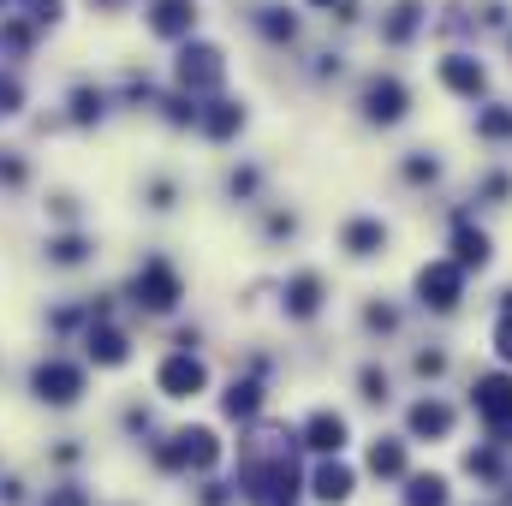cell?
<instances>
[{"mask_svg": "<svg viewBox=\"0 0 512 506\" xmlns=\"http://www.w3.org/2000/svg\"><path fill=\"white\" fill-rule=\"evenodd\" d=\"M221 84H227V54H221L215 42H203V36L173 42V90L209 96V90H221Z\"/></svg>", "mask_w": 512, "mask_h": 506, "instance_id": "6da1fadb", "label": "cell"}, {"mask_svg": "<svg viewBox=\"0 0 512 506\" xmlns=\"http://www.w3.org/2000/svg\"><path fill=\"white\" fill-rule=\"evenodd\" d=\"M108 114H114V90H102L96 78H72V84H66V96H60V120H66L72 131L108 126Z\"/></svg>", "mask_w": 512, "mask_h": 506, "instance_id": "7a4b0ae2", "label": "cell"}, {"mask_svg": "<svg viewBox=\"0 0 512 506\" xmlns=\"http://www.w3.org/2000/svg\"><path fill=\"white\" fill-rule=\"evenodd\" d=\"M143 6V36H155V42H185V36H197V0H137Z\"/></svg>", "mask_w": 512, "mask_h": 506, "instance_id": "3957f363", "label": "cell"}, {"mask_svg": "<svg viewBox=\"0 0 512 506\" xmlns=\"http://www.w3.org/2000/svg\"><path fill=\"white\" fill-rule=\"evenodd\" d=\"M30 393H36L42 405H78V393H84V370L66 364V358H48V364L30 370Z\"/></svg>", "mask_w": 512, "mask_h": 506, "instance_id": "277c9868", "label": "cell"}, {"mask_svg": "<svg viewBox=\"0 0 512 506\" xmlns=\"http://www.w3.org/2000/svg\"><path fill=\"white\" fill-rule=\"evenodd\" d=\"M36 48H42V30L24 12H0V60L24 66V60H36Z\"/></svg>", "mask_w": 512, "mask_h": 506, "instance_id": "5b68a950", "label": "cell"}, {"mask_svg": "<svg viewBox=\"0 0 512 506\" xmlns=\"http://www.w3.org/2000/svg\"><path fill=\"white\" fill-rule=\"evenodd\" d=\"M131 292H137V304H149V310H173L179 280H173V268H167V262H149V268L131 280Z\"/></svg>", "mask_w": 512, "mask_h": 506, "instance_id": "8992f818", "label": "cell"}, {"mask_svg": "<svg viewBox=\"0 0 512 506\" xmlns=\"http://www.w3.org/2000/svg\"><path fill=\"white\" fill-rule=\"evenodd\" d=\"M24 108H30V78H24V66L0 60V126H18Z\"/></svg>", "mask_w": 512, "mask_h": 506, "instance_id": "52a82bcc", "label": "cell"}, {"mask_svg": "<svg viewBox=\"0 0 512 506\" xmlns=\"http://www.w3.org/2000/svg\"><path fill=\"white\" fill-rule=\"evenodd\" d=\"M364 108H370V120H399L405 114V84L399 78H376L364 90Z\"/></svg>", "mask_w": 512, "mask_h": 506, "instance_id": "ba28073f", "label": "cell"}, {"mask_svg": "<svg viewBox=\"0 0 512 506\" xmlns=\"http://www.w3.org/2000/svg\"><path fill=\"white\" fill-rule=\"evenodd\" d=\"M12 12H24L42 36H54V30H66V18H72V0H18Z\"/></svg>", "mask_w": 512, "mask_h": 506, "instance_id": "9c48e42d", "label": "cell"}, {"mask_svg": "<svg viewBox=\"0 0 512 506\" xmlns=\"http://www.w3.org/2000/svg\"><path fill=\"white\" fill-rule=\"evenodd\" d=\"M197 126L209 131V137H233V131L245 126V108L239 102H209V108H197Z\"/></svg>", "mask_w": 512, "mask_h": 506, "instance_id": "30bf717a", "label": "cell"}, {"mask_svg": "<svg viewBox=\"0 0 512 506\" xmlns=\"http://www.w3.org/2000/svg\"><path fill=\"white\" fill-rule=\"evenodd\" d=\"M197 387H203V370H197L191 358H173V364H161V393L185 399V393H197Z\"/></svg>", "mask_w": 512, "mask_h": 506, "instance_id": "8fae6325", "label": "cell"}, {"mask_svg": "<svg viewBox=\"0 0 512 506\" xmlns=\"http://www.w3.org/2000/svg\"><path fill=\"white\" fill-rule=\"evenodd\" d=\"M441 78H447L453 90H465V96L483 90V66H477L471 54H447V60H441Z\"/></svg>", "mask_w": 512, "mask_h": 506, "instance_id": "7c38bea8", "label": "cell"}, {"mask_svg": "<svg viewBox=\"0 0 512 506\" xmlns=\"http://www.w3.org/2000/svg\"><path fill=\"white\" fill-rule=\"evenodd\" d=\"M90 358L96 364H126V334L120 328H90Z\"/></svg>", "mask_w": 512, "mask_h": 506, "instance_id": "4fadbf2b", "label": "cell"}, {"mask_svg": "<svg viewBox=\"0 0 512 506\" xmlns=\"http://www.w3.org/2000/svg\"><path fill=\"white\" fill-rule=\"evenodd\" d=\"M48 256H54L60 268H78V262L90 256V239H84V233H60V239L48 245Z\"/></svg>", "mask_w": 512, "mask_h": 506, "instance_id": "5bb4252c", "label": "cell"}, {"mask_svg": "<svg viewBox=\"0 0 512 506\" xmlns=\"http://www.w3.org/2000/svg\"><path fill=\"white\" fill-rule=\"evenodd\" d=\"M90 6V18H120V12H131L137 0H84Z\"/></svg>", "mask_w": 512, "mask_h": 506, "instance_id": "9a60e30c", "label": "cell"}, {"mask_svg": "<svg viewBox=\"0 0 512 506\" xmlns=\"http://www.w3.org/2000/svg\"><path fill=\"white\" fill-rule=\"evenodd\" d=\"M42 506H90V501H84V489H72V483H66V489H54Z\"/></svg>", "mask_w": 512, "mask_h": 506, "instance_id": "2e32d148", "label": "cell"}, {"mask_svg": "<svg viewBox=\"0 0 512 506\" xmlns=\"http://www.w3.org/2000/svg\"><path fill=\"white\" fill-rule=\"evenodd\" d=\"M12 6H18V0H0V12H12Z\"/></svg>", "mask_w": 512, "mask_h": 506, "instance_id": "e0dca14e", "label": "cell"}, {"mask_svg": "<svg viewBox=\"0 0 512 506\" xmlns=\"http://www.w3.org/2000/svg\"><path fill=\"white\" fill-rule=\"evenodd\" d=\"M310 6H334V0H310Z\"/></svg>", "mask_w": 512, "mask_h": 506, "instance_id": "ac0fdd59", "label": "cell"}]
</instances>
